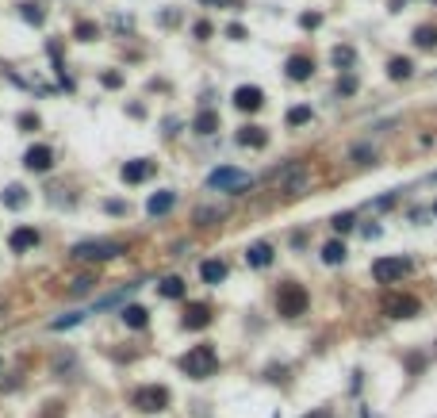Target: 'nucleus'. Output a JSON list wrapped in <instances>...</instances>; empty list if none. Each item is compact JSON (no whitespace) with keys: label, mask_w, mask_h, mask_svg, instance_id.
Here are the masks:
<instances>
[{"label":"nucleus","mask_w":437,"mask_h":418,"mask_svg":"<svg viewBox=\"0 0 437 418\" xmlns=\"http://www.w3.org/2000/svg\"><path fill=\"white\" fill-rule=\"evenodd\" d=\"M181 369H184V376H192V380H207V376H215V369H219V353H215V345H192L188 353L181 357Z\"/></svg>","instance_id":"nucleus-1"},{"label":"nucleus","mask_w":437,"mask_h":418,"mask_svg":"<svg viewBox=\"0 0 437 418\" xmlns=\"http://www.w3.org/2000/svg\"><path fill=\"white\" fill-rule=\"evenodd\" d=\"M307 304H311V295H307L303 284H296V280L280 284V292H276V311H280L284 319H299V315L307 311Z\"/></svg>","instance_id":"nucleus-2"},{"label":"nucleus","mask_w":437,"mask_h":418,"mask_svg":"<svg viewBox=\"0 0 437 418\" xmlns=\"http://www.w3.org/2000/svg\"><path fill=\"white\" fill-rule=\"evenodd\" d=\"M127 254L123 242H107V238H96V242H81V246L69 250L73 261H112V257Z\"/></svg>","instance_id":"nucleus-3"},{"label":"nucleus","mask_w":437,"mask_h":418,"mask_svg":"<svg viewBox=\"0 0 437 418\" xmlns=\"http://www.w3.org/2000/svg\"><path fill=\"white\" fill-rule=\"evenodd\" d=\"M380 311L388 315V319H418L422 304L414 299V295H407V292H388L384 299H380Z\"/></svg>","instance_id":"nucleus-4"},{"label":"nucleus","mask_w":437,"mask_h":418,"mask_svg":"<svg viewBox=\"0 0 437 418\" xmlns=\"http://www.w3.org/2000/svg\"><path fill=\"white\" fill-rule=\"evenodd\" d=\"M131 407H139L142 415H157V410H166L169 407V387H161V384L139 387V392L131 395Z\"/></svg>","instance_id":"nucleus-5"},{"label":"nucleus","mask_w":437,"mask_h":418,"mask_svg":"<svg viewBox=\"0 0 437 418\" xmlns=\"http://www.w3.org/2000/svg\"><path fill=\"white\" fill-rule=\"evenodd\" d=\"M411 269H414L411 257H380V261H372V277H376L380 284H395V280H403Z\"/></svg>","instance_id":"nucleus-6"},{"label":"nucleus","mask_w":437,"mask_h":418,"mask_svg":"<svg viewBox=\"0 0 437 418\" xmlns=\"http://www.w3.org/2000/svg\"><path fill=\"white\" fill-rule=\"evenodd\" d=\"M249 173H242V169H231V165H223V169H215L211 177H207V189H219V192H242V189H249Z\"/></svg>","instance_id":"nucleus-7"},{"label":"nucleus","mask_w":437,"mask_h":418,"mask_svg":"<svg viewBox=\"0 0 437 418\" xmlns=\"http://www.w3.org/2000/svg\"><path fill=\"white\" fill-rule=\"evenodd\" d=\"M276 181H280L288 192H303V184H307V165L303 162H292L288 169H276Z\"/></svg>","instance_id":"nucleus-8"},{"label":"nucleus","mask_w":437,"mask_h":418,"mask_svg":"<svg viewBox=\"0 0 437 418\" xmlns=\"http://www.w3.org/2000/svg\"><path fill=\"white\" fill-rule=\"evenodd\" d=\"M284 73H288L292 81H311V77H314V58H307V54H292L288 62H284Z\"/></svg>","instance_id":"nucleus-9"},{"label":"nucleus","mask_w":437,"mask_h":418,"mask_svg":"<svg viewBox=\"0 0 437 418\" xmlns=\"http://www.w3.org/2000/svg\"><path fill=\"white\" fill-rule=\"evenodd\" d=\"M261 104H265V92L257 89V85H242V89H234V107H238V112H257Z\"/></svg>","instance_id":"nucleus-10"},{"label":"nucleus","mask_w":437,"mask_h":418,"mask_svg":"<svg viewBox=\"0 0 437 418\" xmlns=\"http://www.w3.org/2000/svg\"><path fill=\"white\" fill-rule=\"evenodd\" d=\"M24 165H27L31 173H46L50 165H54V150H50V146H31V150L24 154Z\"/></svg>","instance_id":"nucleus-11"},{"label":"nucleus","mask_w":437,"mask_h":418,"mask_svg":"<svg viewBox=\"0 0 437 418\" xmlns=\"http://www.w3.org/2000/svg\"><path fill=\"white\" fill-rule=\"evenodd\" d=\"M204 326H211V304H188L184 330H204Z\"/></svg>","instance_id":"nucleus-12"},{"label":"nucleus","mask_w":437,"mask_h":418,"mask_svg":"<svg viewBox=\"0 0 437 418\" xmlns=\"http://www.w3.org/2000/svg\"><path fill=\"white\" fill-rule=\"evenodd\" d=\"M8 246L16 250V254H27V250L39 246V230L35 227H16L12 230V238H8Z\"/></svg>","instance_id":"nucleus-13"},{"label":"nucleus","mask_w":437,"mask_h":418,"mask_svg":"<svg viewBox=\"0 0 437 418\" xmlns=\"http://www.w3.org/2000/svg\"><path fill=\"white\" fill-rule=\"evenodd\" d=\"M150 173H154V162H127L119 169V177H123V184H142Z\"/></svg>","instance_id":"nucleus-14"},{"label":"nucleus","mask_w":437,"mask_h":418,"mask_svg":"<svg viewBox=\"0 0 437 418\" xmlns=\"http://www.w3.org/2000/svg\"><path fill=\"white\" fill-rule=\"evenodd\" d=\"M234 139H238V146H249V150L269 146V131H265V127H242V131L234 134Z\"/></svg>","instance_id":"nucleus-15"},{"label":"nucleus","mask_w":437,"mask_h":418,"mask_svg":"<svg viewBox=\"0 0 437 418\" xmlns=\"http://www.w3.org/2000/svg\"><path fill=\"white\" fill-rule=\"evenodd\" d=\"M246 265H253V269L272 265V246H269V242H253V246L246 250Z\"/></svg>","instance_id":"nucleus-16"},{"label":"nucleus","mask_w":437,"mask_h":418,"mask_svg":"<svg viewBox=\"0 0 437 418\" xmlns=\"http://www.w3.org/2000/svg\"><path fill=\"white\" fill-rule=\"evenodd\" d=\"M173 204H177V192H154V196L146 200V211L150 215H166V211H173Z\"/></svg>","instance_id":"nucleus-17"},{"label":"nucleus","mask_w":437,"mask_h":418,"mask_svg":"<svg viewBox=\"0 0 437 418\" xmlns=\"http://www.w3.org/2000/svg\"><path fill=\"white\" fill-rule=\"evenodd\" d=\"M192 131L196 134H215L219 131V112H199L196 119H192Z\"/></svg>","instance_id":"nucleus-18"},{"label":"nucleus","mask_w":437,"mask_h":418,"mask_svg":"<svg viewBox=\"0 0 437 418\" xmlns=\"http://www.w3.org/2000/svg\"><path fill=\"white\" fill-rule=\"evenodd\" d=\"M199 277H204L207 284H223V280H226V265H223V261H215V257H211V261H204V265H199Z\"/></svg>","instance_id":"nucleus-19"},{"label":"nucleus","mask_w":437,"mask_h":418,"mask_svg":"<svg viewBox=\"0 0 437 418\" xmlns=\"http://www.w3.org/2000/svg\"><path fill=\"white\" fill-rule=\"evenodd\" d=\"M414 46L418 50H437V27H429V24L414 27Z\"/></svg>","instance_id":"nucleus-20"},{"label":"nucleus","mask_w":437,"mask_h":418,"mask_svg":"<svg viewBox=\"0 0 437 418\" xmlns=\"http://www.w3.org/2000/svg\"><path fill=\"white\" fill-rule=\"evenodd\" d=\"M411 73H414L411 58H391V62H388V77H391V81H407Z\"/></svg>","instance_id":"nucleus-21"},{"label":"nucleus","mask_w":437,"mask_h":418,"mask_svg":"<svg viewBox=\"0 0 437 418\" xmlns=\"http://www.w3.org/2000/svg\"><path fill=\"white\" fill-rule=\"evenodd\" d=\"M123 322L131 330H142L150 322V315H146V307H139V304H131V307H123Z\"/></svg>","instance_id":"nucleus-22"},{"label":"nucleus","mask_w":437,"mask_h":418,"mask_svg":"<svg viewBox=\"0 0 437 418\" xmlns=\"http://www.w3.org/2000/svg\"><path fill=\"white\" fill-rule=\"evenodd\" d=\"M322 261H326V265H341V261H346V242H338V238L326 242V246H322Z\"/></svg>","instance_id":"nucleus-23"},{"label":"nucleus","mask_w":437,"mask_h":418,"mask_svg":"<svg viewBox=\"0 0 437 418\" xmlns=\"http://www.w3.org/2000/svg\"><path fill=\"white\" fill-rule=\"evenodd\" d=\"M157 292L166 295V299H181V295H184V280L181 277H166L161 284H157Z\"/></svg>","instance_id":"nucleus-24"},{"label":"nucleus","mask_w":437,"mask_h":418,"mask_svg":"<svg viewBox=\"0 0 437 418\" xmlns=\"http://www.w3.org/2000/svg\"><path fill=\"white\" fill-rule=\"evenodd\" d=\"M0 200H4V207H24V204H27V189H19V184H8Z\"/></svg>","instance_id":"nucleus-25"},{"label":"nucleus","mask_w":437,"mask_h":418,"mask_svg":"<svg viewBox=\"0 0 437 418\" xmlns=\"http://www.w3.org/2000/svg\"><path fill=\"white\" fill-rule=\"evenodd\" d=\"M334 66H338V69H349V66H353V62H357V54H353V46H334Z\"/></svg>","instance_id":"nucleus-26"},{"label":"nucleus","mask_w":437,"mask_h":418,"mask_svg":"<svg viewBox=\"0 0 437 418\" xmlns=\"http://www.w3.org/2000/svg\"><path fill=\"white\" fill-rule=\"evenodd\" d=\"M303 123H311V107L299 104V107H292L288 112V127H303Z\"/></svg>","instance_id":"nucleus-27"},{"label":"nucleus","mask_w":437,"mask_h":418,"mask_svg":"<svg viewBox=\"0 0 437 418\" xmlns=\"http://www.w3.org/2000/svg\"><path fill=\"white\" fill-rule=\"evenodd\" d=\"M19 16H24L27 24H35V27H39L42 19H46V16H42V8H39V4H19Z\"/></svg>","instance_id":"nucleus-28"},{"label":"nucleus","mask_w":437,"mask_h":418,"mask_svg":"<svg viewBox=\"0 0 437 418\" xmlns=\"http://www.w3.org/2000/svg\"><path fill=\"white\" fill-rule=\"evenodd\" d=\"M73 35H77L81 42H92L100 31H96V24H77V31H73Z\"/></svg>","instance_id":"nucleus-29"},{"label":"nucleus","mask_w":437,"mask_h":418,"mask_svg":"<svg viewBox=\"0 0 437 418\" xmlns=\"http://www.w3.org/2000/svg\"><path fill=\"white\" fill-rule=\"evenodd\" d=\"M338 92H346V96H353V92H357V77H353V73H346V77H341V81H338Z\"/></svg>","instance_id":"nucleus-30"},{"label":"nucleus","mask_w":437,"mask_h":418,"mask_svg":"<svg viewBox=\"0 0 437 418\" xmlns=\"http://www.w3.org/2000/svg\"><path fill=\"white\" fill-rule=\"evenodd\" d=\"M353 227V211H341V215H334V230H349Z\"/></svg>","instance_id":"nucleus-31"},{"label":"nucleus","mask_w":437,"mask_h":418,"mask_svg":"<svg viewBox=\"0 0 437 418\" xmlns=\"http://www.w3.org/2000/svg\"><path fill=\"white\" fill-rule=\"evenodd\" d=\"M77 322H81V315H66V319H54L50 326H54V330H66V326H77Z\"/></svg>","instance_id":"nucleus-32"},{"label":"nucleus","mask_w":437,"mask_h":418,"mask_svg":"<svg viewBox=\"0 0 437 418\" xmlns=\"http://www.w3.org/2000/svg\"><path fill=\"white\" fill-rule=\"evenodd\" d=\"M299 24H303L307 31H314V27L322 24V16H319V12H307V16H299Z\"/></svg>","instance_id":"nucleus-33"},{"label":"nucleus","mask_w":437,"mask_h":418,"mask_svg":"<svg viewBox=\"0 0 437 418\" xmlns=\"http://www.w3.org/2000/svg\"><path fill=\"white\" fill-rule=\"evenodd\" d=\"M192 31H196V39H211V35H215V27L207 24V19H199V24L192 27Z\"/></svg>","instance_id":"nucleus-34"},{"label":"nucleus","mask_w":437,"mask_h":418,"mask_svg":"<svg viewBox=\"0 0 437 418\" xmlns=\"http://www.w3.org/2000/svg\"><path fill=\"white\" fill-rule=\"evenodd\" d=\"M196 219H199V227H211L215 219H223V211H199Z\"/></svg>","instance_id":"nucleus-35"},{"label":"nucleus","mask_w":437,"mask_h":418,"mask_svg":"<svg viewBox=\"0 0 437 418\" xmlns=\"http://www.w3.org/2000/svg\"><path fill=\"white\" fill-rule=\"evenodd\" d=\"M19 127H24V131H35V127H39V115H19Z\"/></svg>","instance_id":"nucleus-36"},{"label":"nucleus","mask_w":437,"mask_h":418,"mask_svg":"<svg viewBox=\"0 0 437 418\" xmlns=\"http://www.w3.org/2000/svg\"><path fill=\"white\" fill-rule=\"evenodd\" d=\"M226 35H231V39H246V27H242V24H231V27H226Z\"/></svg>","instance_id":"nucleus-37"},{"label":"nucleus","mask_w":437,"mask_h":418,"mask_svg":"<svg viewBox=\"0 0 437 418\" xmlns=\"http://www.w3.org/2000/svg\"><path fill=\"white\" fill-rule=\"evenodd\" d=\"M104 85H107V89H119V85H123V77H119V73H104Z\"/></svg>","instance_id":"nucleus-38"},{"label":"nucleus","mask_w":437,"mask_h":418,"mask_svg":"<svg viewBox=\"0 0 437 418\" xmlns=\"http://www.w3.org/2000/svg\"><path fill=\"white\" fill-rule=\"evenodd\" d=\"M407 365H411V372H418L422 365H426V357H422V353H411V361H407Z\"/></svg>","instance_id":"nucleus-39"},{"label":"nucleus","mask_w":437,"mask_h":418,"mask_svg":"<svg viewBox=\"0 0 437 418\" xmlns=\"http://www.w3.org/2000/svg\"><path fill=\"white\" fill-rule=\"evenodd\" d=\"M92 288V277H81V280H73V292H89Z\"/></svg>","instance_id":"nucleus-40"},{"label":"nucleus","mask_w":437,"mask_h":418,"mask_svg":"<svg viewBox=\"0 0 437 418\" xmlns=\"http://www.w3.org/2000/svg\"><path fill=\"white\" fill-rule=\"evenodd\" d=\"M303 418H334V410H326V407H319V410H307Z\"/></svg>","instance_id":"nucleus-41"},{"label":"nucleus","mask_w":437,"mask_h":418,"mask_svg":"<svg viewBox=\"0 0 437 418\" xmlns=\"http://www.w3.org/2000/svg\"><path fill=\"white\" fill-rule=\"evenodd\" d=\"M204 4H215V0H204Z\"/></svg>","instance_id":"nucleus-42"},{"label":"nucleus","mask_w":437,"mask_h":418,"mask_svg":"<svg viewBox=\"0 0 437 418\" xmlns=\"http://www.w3.org/2000/svg\"><path fill=\"white\" fill-rule=\"evenodd\" d=\"M434 215H437V204H434Z\"/></svg>","instance_id":"nucleus-43"}]
</instances>
